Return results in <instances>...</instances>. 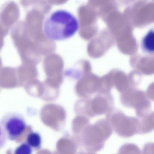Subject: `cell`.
<instances>
[{
  "label": "cell",
  "instance_id": "6",
  "mask_svg": "<svg viewBox=\"0 0 154 154\" xmlns=\"http://www.w3.org/2000/svg\"><path fill=\"white\" fill-rule=\"evenodd\" d=\"M90 118L106 113L113 107L114 99L110 93H97L94 97L86 98Z\"/></svg>",
  "mask_w": 154,
  "mask_h": 154
},
{
  "label": "cell",
  "instance_id": "10",
  "mask_svg": "<svg viewBox=\"0 0 154 154\" xmlns=\"http://www.w3.org/2000/svg\"><path fill=\"white\" fill-rule=\"evenodd\" d=\"M90 123L89 119L83 116L77 115L72 123V131L74 137H77L83 129Z\"/></svg>",
  "mask_w": 154,
  "mask_h": 154
},
{
  "label": "cell",
  "instance_id": "16",
  "mask_svg": "<svg viewBox=\"0 0 154 154\" xmlns=\"http://www.w3.org/2000/svg\"><path fill=\"white\" fill-rule=\"evenodd\" d=\"M142 154H154V143L148 142L145 143Z\"/></svg>",
  "mask_w": 154,
  "mask_h": 154
},
{
  "label": "cell",
  "instance_id": "7",
  "mask_svg": "<svg viewBox=\"0 0 154 154\" xmlns=\"http://www.w3.org/2000/svg\"><path fill=\"white\" fill-rule=\"evenodd\" d=\"M100 77L91 72L78 80L75 87L76 95L82 98L89 97L98 92Z\"/></svg>",
  "mask_w": 154,
  "mask_h": 154
},
{
  "label": "cell",
  "instance_id": "12",
  "mask_svg": "<svg viewBox=\"0 0 154 154\" xmlns=\"http://www.w3.org/2000/svg\"><path fill=\"white\" fill-rule=\"evenodd\" d=\"M142 46L145 51L154 53V31L151 30L145 35L142 41Z\"/></svg>",
  "mask_w": 154,
  "mask_h": 154
},
{
  "label": "cell",
  "instance_id": "2",
  "mask_svg": "<svg viewBox=\"0 0 154 154\" xmlns=\"http://www.w3.org/2000/svg\"><path fill=\"white\" fill-rule=\"evenodd\" d=\"M113 130L109 122L105 119H100L94 124L88 125L80 134L74 137L80 147L87 151H99L104 146L105 142L113 133Z\"/></svg>",
  "mask_w": 154,
  "mask_h": 154
},
{
  "label": "cell",
  "instance_id": "14",
  "mask_svg": "<svg viewBox=\"0 0 154 154\" xmlns=\"http://www.w3.org/2000/svg\"><path fill=\"white\" fill-rule=\"evenodd\" d=\"M142 75L138 72H132L128 75L129 81L132 87L136 88L140 83Z\"/></svg>",
  "mask_w": 154,
  "mask_h": 154
},
{
  "label": "cell",
  "instance_id": "11",
  "mask_svg": "<svg viewBox=\"0 0 154 154\" xmlns=\"http://www.w3.org/2000/svg\"><path fill=\"white\" fill-rule=\"evenodd\" d=\"M27 143L32 148L35 150L40 149L42 143L40 135L36 132H31L27 136Z\"/></svg>",
  "mask_w": 154,
  "mask_h": 154
},
{
  "label": "cell",
  "instance_id": "17",
  "mask_svg": "<svg viewBox=\"0 0 154 154\" xmlns=\"http://www.w3.org/2000/svg\"><path fill=\"white\" fill-rule=\"evenodd\" d=\"M146 94L149 100L154 101V82L149 85L147 89Z\"/></svg>",
  "mask_w": 154,
  "mask_h": 154
},
{
  "label": "cell",
  "instance_id": "8",
  "mask_svg": "<svg viewBox=\"0 0 154 154\" xmlns=\"http://www.w3.org/2000/svg\"><path fill=\"white\" fill-rule=\"evenodd\" d=\"M110 75L113 86L121 94L131 87L128 75L124 72L114 70L109 72Z\"/></svg>",
  "mask_w": 154,
  "mask_h": 154
},
{
  "label": "cell",
  "instance_id": "5",
  "mask_svg": "<svg viewBox=\"0 0 154 154\" xmlns=\"http://www.w3.org/2000/svg\"><path fill=\"white\" fill-rule=\"evenodd\" d=\"M120 100L124 106L134 109L138 118L150 112L151 104L146 93L136 88L131 87L121 93Z\"/></svg>",
  "mask_w": 154,
  "mask_h": 154
},
{
  "label": "cell",
  "instance_id": "4",
  "mask_svg": "<svg viewBox=\"0 0 154 154\" xmlns=\"http://www.w3.org/2000/svg\"><path fill=\"white\" fill-rule=\"evenodd\" d=\"M26 127L25 120L21 113L11 112L5 114L0 121L1 148L7 140H15L24 131Z\"/></svg>",
  "mask_w": 154,
  "mask_h": 154
},
{
  "label": "cell",
  "instance_id": "18",
  "mask_svg": "<svg viewBox=\"0 0 154 154\" xmlns=\"http://www.w3.org/2000/svg\"><path fill=\"white\" fill-rule=\"evenodd\" d=\"M76 154H96L94 152H90L88 151H81L78 152Z\"/></svg>",
  "mask_w": 154,
  "mask_h": 154
},
{
  "label": "cell",
  "instance_id": "15",
  "mask_svg": "<svg viewBox=\"0 0 154 154\" xmlns=\"http://www.w3.org/2000/svg\"><path fill=\"white\" fill-rule=\"evenodd\" d=\"M32 148L27 143H23L15 149L14 154H32Z\"/></svg>",
  "mask_w": 154,
  "mask_h": 154
},
{
  "label": "cell",
  "instance_id": "3",
  "mask_svg": "<svg viewBox=\"0 0 154 154\" xmlns=\"http://www.w3.org/2000/svg\"><path fill=\"white\" fill-rule=\"evenodd\" d=\"M106 119L120 137L128 138L138 134V118L128 116L118 109L113 107L111 108L106 113Z\"/></svg>",
  "mask_w": 154,
  "mask_h": 154
},
{
  "label": "cell",
  "instance_id": "9",
  "mask_svg": "<svg viewBox=\"0 0 154 154\" xmlns=\"http://www.w3.org/2000/svg\"><path fill=\"white\" fill-rule=\"evenodd\" d=\"M138 119L139 120L138 134H145L154 130V111L150 112L142 117Z\"/></svg>",
  "mask_w": 154,
  "mask_h": 154
},
{
  "label": "cell",
  "instance_id": "13",
  "mask_svg": "<svg viewBox=\"0 0 154 154\" xmlns=\"http://www.w3.org/2000/svg\"><path fill=\"white\" fill-rule=\"evenodd\" d=\"M141 152L140 148L136 144L126 143L119 148L116 154H141Z\"/></svg>",
  "mask_w": 154,
  "mask_h": 154
},
{
  "label": "cell",
  "instance_id": "1",
  "mask_svg": "<svg viewBox=\"0 0 154 154\" xmlns=\"http://www.w3.org/2000/svg\"><path fill=\"white\" fill-rule=\"evenodd\" d=\"M79 27L78 21L73 14L60 9L54 11L47 18L43 29L44 34L49 39L60 41L72 36Z\"/></svg>",
  "mask_w": 154,
  "mask_h": 154
}]
</instances>
